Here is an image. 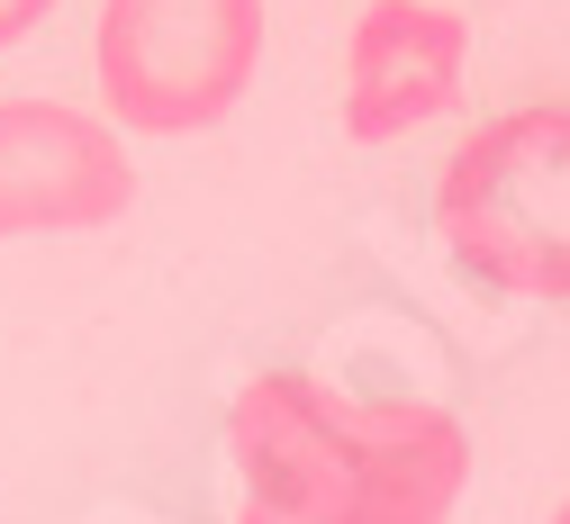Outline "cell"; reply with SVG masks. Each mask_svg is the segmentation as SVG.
Wrapping results in <instances>:
<instances>
[{
    "label": "cell",
    "instance_id": "1",
    "mask_svg": "<svg viewBox=\"0 0 570 524\" xmlns=\"http://www.w3.org/2000/svg\"><path fill=\"white\" fill-rule=\"evenodd\" d=\"M236 524H453L471 488L462 416L344 398L308 370H254L227 407Z\"/></svg>",
    "mask_w": 570,
    "mask_h": 524
},
{
    "label": "cell",
    "instance_id": "2",
    "mask_svg": "<svg viewBox=\"0 0 570 524\" xmlns=\"http://www.w3.org/2000/svg\"><path fill=\"white\" fill-rule=\"evenodd\" d=\"M435 245L498 298H570V100L471 127L435 172Z\"/></svg>",
    "mask_w": 570,
    "mask_h": 524
},
{
    "label": "cell",
    "instance_id": "3",
    "mask_svg": "<svg viewBox=\"0 0 570 524\" xmlns=\"http://www.w3.org/2000/svg\"><path fill=\"white\" fill-rule=\"evenodd\" d=\"M91 72L109 127L199 136L263 72V0H100Z\"/></svg>",
    "mask_w": 570,
    "mask_h": 524
},
{
    "label": "cell",
    "instance_id": "4",
    "mask_svg": "<svg viewBox=\"0 0 570 524\" xmlns=\"http://www.w3.org/2000/svg\"><path fill=\"white\" fill-rule=\"evenodd\" d=\"M136 164L73 100H0V236H91L127 217Z\"/></svg>",
    "mask_w": 570,
    "mask_h": 524
},
{
    "label": "cell",
    "instance_id": "5",
    "mask_svg": "<svg viewBox=\"0 0 570 524\" xmlns=\"http://www.w3.org/2000/svg\"><path fill=\"white\" fill-rule=\"evenodd\" d=\"M471 19L444 0H372L344 46V136L353 145H399L435 127L462 100Z\"/></svg>",
    "mask_w": 570,
    "mask_h": 524
},
{
    "label": "cell",
    "instance_id": "6",
    "mask_svg": "<svg viewBox=\"0 0 570 524\" xmlns=\"http://www.w3.org/2000/svg\"><path fill=\"white\" fill-rule=\"evenodd\" d=\"M55 10H63V0H0V55H10L19 37H37Z\"/></svg>",
    "mask_w": 570,
    "mask_h": 524
},
{
    "label": "cell",
    "instance_id": "7",
    "mask_svg": "<svg viewBox=\"0 0 570 524\" xmlns=\"http://www.w3.org/2000/svg\"><path fill=\"white\" fill-rule=\"evenodd\" d=\"M552 524H570V497H561V506H552Z\"/></svg>",
    "mask_w": 570,
    "mask_h": 524
}]
</instances>
